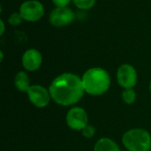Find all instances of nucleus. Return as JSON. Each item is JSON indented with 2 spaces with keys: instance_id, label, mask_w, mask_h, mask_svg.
Segmentation results:
<instances>
[{
  "instance_id": "nucleus-1",
  "label": "nucleus",
  "mask_w": 151,
  "mask_h": 151,
  "mask_svg": "<svg viewBox=\"0 0 151 151\" xmlns=\"http://www.w3.org/2000/svg\"><path fill=\"white\" fill-rule=\"evenodd\" d=\"M49 91L51 99L63 106L76 104L85 92L81 78L70 73H65L56 77L52 81Z\"/></svg>"
},
{
  "instance_id": "nucleus-2",
  "label": "nucleus",
  "mask_w": 151,
  "mask_h": 151,
  "mask_svg": "<svg viewBox=\"0 0 151 151\" xmlns=\"http://www.w3.org/2000/svg\"><path fill=\"white\" fill-rule=\"evenodd\" d=\"M81 80L85 92L91 96H101L111 86L110 74L101 67L89 68L84 73Z\"/></svg>"
},
{
  "instance_id": "nucleus-3",
  "label": "nucleus",
  "mask_w": 151,
  "mask_h": 151,
  "mask_svg": "<svg viewBox=\"0 0 151 151\" xmlns=\"http://www.w3.org/2000/svg\"><path fill=\"white\" fill-rule=\"evenodd\" d=\"M122 142L128 151H150L151 136L145 129L134 128L124 134Z\"/></svg>"
},
{
  "instance_id": "nucleus-4",
  "label": "nucleus",
  "mask_w": 151,
  "mask_h": 151,
  "mask_svg": "<svg viewBox=\"0 0 151 151\" xmlns=\"http://www.w3.org/2000/svg\"><path fill=\"white\" fill-rule=\"evenodd\" d=\"M23 20L36 22L44 14V6L38 0H27L21 4L19 10Z\"/></svg>"
},
{
  "instance_id": "nucleus-5",
  "label": "nucleus",
  "mask_w": 151,
  "mask_h": 151,
  "mask_svg": "<svg viewBox=\"0 0 151 151\" xmlns=\"http://www.w3.org/2000/svg\"><path fill=\"white\" fill-rule=\"evenodd\" d=\"M137 72L129 64L121 65L117 71V81L119 85L125 88H133L137 83Z\"/></svg>"
},
{
  "instance_id": "nucleus-6",
  "label": "nucleus",
  "mask_w": 151,
  "mask_h": 151,
  "mask_svg": "<svg viewBox=\"0 0 151 151\" xmlns=\"http://www.w3.org/2000/svg\"><path fill=\"white\" fill-rule=\"evenodd\" d=\"M67 126L76 131H81L88 125V114L81 107H73L67 111L65 117Z\"/></svg>"
},
{
  "instance_id": "nucleus-7",
  "label": "nucleus",
  "mask_w": 151,
  "mask_h": 151,
  "mask_svg": "<svg viewBox=\"0 0 151 151\" xmlns=\"http://www.w3.org/2000/svg\"><path fill=\"white\" fill-rule=\"evenodd\" d=\"M75 19V14L68 7H56L50 14V23L56 27H62L71 24Z\"/></svg>"
},
{
  "instance_id": "nucleus-8",
  "label": "nucleus",
  "mask_w": 151,
  "mask_h": 151,
  "mask_svg": "<svg viewBox=\"0 0 151 151\" xmlns=\"http://www.w3.org/2000/svg\"><path fill=\"white\" fill-rule=\"evenodd\" d=\"M29 101L38 108L46 107L50 101V94L48 89L41 85H32L27 91Z\"/></svg>"
},
{
  "instance_id": "nucleus-9",
  "label": "nucleus",
  "mask_w": 151,
  "mask_h": 151,
  "mask_svg": "<svg viewBox=\"0 0 151 151\" xmlns=\"http://www.w3.org/2000/svg\"><path fill=\"white\" fill-rule=\"evenodd\" d=\"M23 67L28 72H34L40 68L42 63V56L41 52L35 49L27 50L21 58Z\"/></svg>"
},
{
  "instance_id": "nucleus-10",
  "label": "nucleus",
  "mask_w": 151,
  "mask_h": 151,
  "mask_svg": "<svg viewBox=\"0 0 151 151\" xmlns=\"http://www.w3.org/2000/svg\"><path fill=\"white\" fill-rule=\"evenodd\" d=\"M94 151H120L119 145L110 138L99 139L94 147Z\"/></svg>"
},
{
  "instance_id": "nucleus-11",
  "label": "nucleus",
  "mask_w": 151,
  "mask_h": 151,
  "mask_svg": "<svg viewBox=\"0 0 151 151\" xmlns=\"http://www.w3.org/2000/svg\"><path fill=\"white\" fill-rule=\"evenodd\" d=\"M14 85L19 91L27 92L30 88V81L27 73L23 71L17 73L14 77Z\"/></svg>"
},
{
  "instance_id": "nucleus-12",
  "label": "nucleus",
  "mask_w": 151,
  "mask_h": 151,
  "mask_svg": "<svg viewBox=\"0 0 151 151\" xmlns=\"http://www.w3.org/2000/svg\"><path fill=\"white\" fill-rule=\"evenodd\" d=\"M122 99L125 104H132L136 100V93L133 88H127L125 89L122 93Z\"/></svg>"
},
{
  "instance_id": "nucleus-13",
  "label": "nucleus",
  "mask_w": 151,
  "mask_h": 151,
  "mask_svg": "<svg viewBox=\"0 0 151 151\" xmlns=\"http://www.w3.org/2000/svg\"><path fill=\"white\" fill-rule=\"evenodd\" d=\"M73 3L81 10H89L93 8L96 4V0H72Z\"/></svg>"
},
{
  "instance_id": "nucleus-14",
  "label": "nucleus",
  "mask_w": 151,
  "mask_h": 151,
  "mask_svg": "<svg viewBox=\"0 0 151 151\" xmlns=\"http://www.w3.org/2000/svg\"><path fill=\"white\" fill-rule=\"evenodd\" d=\"M22 20H23V19H22L21 15L19 14V12H12L8 18L9 24L11 26H13V27L19 26Z\"/></svg>"
},
{
  "instance_id": "nucleus-15",
  "label": "nucleus",
  "mask_w": 151,
  "mask_h": 151,
  "mask_svg": "<svg viewBox=\"0 0 151 151\" xmlns=\"http://www.w3.org/2000/svg\"><path fill=\"white\" fill-rule=\"evenodd\" d=\"M81 134L85 138H92L95 134H96V129L93 126L91 125H87L82 130H81Z\"/></svg>"
},
{
  "instance_id": "nucleus-16",
  "label": "nucleus",
  "mask_w": 151,
  "mask_h": 151,
  "mask_svg": "<svg viewBox=\"0 0 151 151\" xmlns=\"http://www.w3.org/2000/svg\"><path fill=\"white\" fill-rule=\"evenodd\" d=\"M56 7H67L71 0H52Z\"/></svg>"
},
{
  "instance_id": "nucleus-17",
  "label": "nucleus",
  "mask_w": 151,
  "mask_h": 151,
  "mask_svg": "<svg viewBox=\"0 0 151 151\" xmlns=\"http://www.w3.org/2000/svg\"><path fill=\"white\" fill-rule=\"evenodd\" d=\"M0 24H1V31H0V35L2 36L4 33V30H5V26H4V20L3 19H0Z\"/></svg>"
},
{
  "instance_id": "nucleus-18",
  "label": "nucleus",
  "mask_w": 151,
  "mask_h": 151,
  "mask_svg": "<svg viewBox=\"0 0 151 151\" xmlns=\"http://www.w3.org/2000/svg\"><path fill=\"white\" fill-rule=\"evenodd\" d=\"M0 57H1L0 60H1V62H2V61H3V59H4V53H3V51H2V50L0 51Z\"/></svg>"
},
{
  "instance_id": "nucleus-19",
  "label": "nucleus",
  "mask_w": 151,
  "mask_h": 151,
  "mask_svg": "<svg viewBox=\"0 0 151 151\" xmlns=\"http://www.w3.org/2000/svg\"><path fill=\"white\" fill-rule=\"evenodd\" d=\"M150 92H151V81H150Z\"/></svg>"
}]
</instances>
